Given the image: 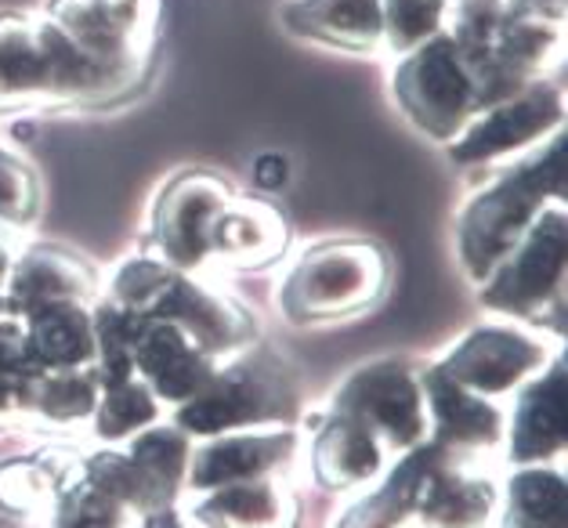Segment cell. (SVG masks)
I'll return each mask as SVG.
<instances>
[{"label": "cell", "mask_w": 568, "mask_h": 528, "mask_svg": "<svg viewBox=\"0 0 568 528\" xmlns=\"http://www.w3.org/2000/svg\"><path fill=\"white\" fill-rule=\"evenodd\" d=\"M37 373H0V424L22 409H30V387Z\"/></svg>", "instance_id": "35"}, {"label": "cell", "mask_w": 568, "mask_h": 528, "mask_svg": "<svg viewBox=\"0 0 568 528\" xmlns=\"http://www.w3.org/2000/svg\"><path fill=\"white\" fill-rule=\"evenodd\" d=\"M290 177V160L283 156V152H261V156L254 160V182L261 189H283Z\"/></svg>", "instance_id": "36"}, {"label": "cell", "mask_w": 568, "mask_h": 528, "mask_svg": "<svg viewBox=\"0 0 568 528\" xmlns=\"http://www.w3.org/2000/svg\"><path fill=\"white\" fill-rule=\"evenodd\" d=\"M174 272L168 261H152V257H131L123 268L116 272L113 280V304L120 308H128L142 318H152V312L160 308L163 294H168V286L174 280Z\"/></svg>", "instance_id": "30"}, {"label": "cell", "mask_w": 568, "mask_h": 528, "mask_svg": "<svg viewBox=\"0 0 568 528\" xmlns=\"http://www.w3.org/2000/svg\"><path fill=\"white\" fill-rule=\"evenodd\" d=\"M387 280L392 268L373 243H323L297 261L280 304L290 323H334L373 308Z\"/></svg>", "instance_id": "4"}, {"label": "cell", "mask_w": 568, "mask_h": 528, "mask_svg": "<svg viewBox=\"0 0 568 528\" xmlns=\"http://www.w3.org/2000/svg\"><path fill=\"white\" fill-rule=\"evenodd\" d=\"M384 8V40L392 51L409 54L427 40L442 37L449 16V0H381Z\"/></svg>", "instance_id": "29"}, {"label": "cell", "mask_w": 568, "mask_h": 528, "mask_svg": "<svg viewBox=\"0 0 568 528\" xmlns=\"http://www.w3.org/2000/svg\"><path fill=\"white\" fill-rule=\"evenodd\" d=\"M0 373H37L30 355H26L22 323L16 318H0Z\"/></svg>", "instance_id": "34"}, {"label": "cell", "mask_w": 568, "mask_h": 528, "mask_svg": "<svg viewBox=\"0 0 568 528\" xmlns=\"http://www.w3.org/2000/svg\"><path fill=\"white\" fill-rule=\"evenodd\" d=\"M214 355L171 323V318H145L134 344V377H142L152 395L168 402H185L214 377Z\"/></svg>", "instance_id": "13"}, {"label": "cell", "mask_w": 568, "mask_h": 528, "mask_svg": "<svg viewBox=\"0 0 568 528\" xmlns=\"http://www.w3.org/2000/svg\"><path fill=\"white\" fill-rule=\"evenodd\" d=\"M40 211V182L33 166L0 145V225H30Z\"/></svg>", "instance_id": "32"}, {"label": "cell", "mask_w": 568, "mask_h": 528, "mask_svg": "<svg viewBox=\"0 0 568 528\" xmlns=\"http://www.w3.org/2000/svg\"><path fill=\"white\" fill-rule=\"evenodd\" d=\"M99 406V377L88 369H40L30 387V409L51 424L88 420Z\"/></svg>", "instance_id": "26"}, {"label": "cell", "mask_w": 568, "mask_h": 528, "mask_svg": "<svg viewBox=\"0 0 568 528\" xmlns=\"http://www.w3.org/2000/svg\"><path fill=\"white\" fill-rule=\"evenodd\" d=\"M11 264H16V246H11L8 232L0 229V290H4L8 275H11Z\"/></svg>", "instance_id": "37"}, {"label": "cell", "mask_w": 568, "mask_h": 528, "mask_svg": "<svg viewBox=\"0 0 568 528\" xmlns=\"http://www.w3.org/2000/svg\"><path fill=\"white\" fill-rule=\"evenodd\" d=\"M334 409L358 416L384 446L406 453L427 438V402L424 384L406 363L398 358H381L358 373L334 398Z\"/></svg>", "instance_id": "7"}, {"label": "cell", "mask_w": 568, "mask_h": 528, "mask_svg": "<svg viewBox=\"0 0 568 528\" xmlns=\"http://www.w3.org/2000/svg\"><path fill=\"white\" fill-rule=\"evenodd\" d=\"M283 22L290 33L344 51H373L384 40L381 0H294Z\"/></svg>", "instance_id": "21"}, {"label": "cell", "mask_w": 568, "mask_h": 528, "mask_svg": "<svg viewBox=\"0 0 568 528\" xmlns=\"http://www.w3.org/2000/svg\"><path fill=\"white\" fill-rule=\"evenodd\" d=\"M94 323V358H99V384H120L134 377V344L142 333L145 318L134 315L120 304L105 301L99 312L91 315Z\"/></svg>", "instance_id": "27"}, {"label": "cell", "mask_w": 568, "mask_h": 528, "mask_svg": "<svg viewBox=\"0 0 568 528\" xmlns=\"http://www.w3.org/2000/svg\"><path fill=\"white\" fill-rule=\"evenodd\" d=\"M510 16L507 0H449V40L456 51H481L493 48L496 33Z\"/></svg>", "instance_id": "31"}, {"label": "cell", "mask_w": 568, "mask_h": 528, "mask_svg": "<svg viewBox=\"0 0 568 528\" xmlns=\"http://www.w3.org/2000/svg\"><path fill=\"white\" fill-rule=\"evenodd\" d=\"M565 475L550 467H521L507 481L500 528H565Z\"/></svg>", "instance_id": "25"}, {"label": "cell", "mask_w": 568, "mask_h": 528, "mask_svg": "<svg viewBox=\"0 0 568 528\" xmlns=\"http://www.w3.org/2000/svg\"><path fill=\"white\" fill-rule=\"evenodd\" d=\"M565 261H568L565 206L554 203L536 214V221L525 229L518 246L481 283L485 286L481 304L493 312L539 323V315H547V304H558L561 308Z\"/></svg>", "instance_id": "5"}, {"label": "cell", "mask_w": 568, "mask_h": 528, "mask_svg": "<svg viewBox=\"0 0 568 528\" xmlns=\"http://www.w3.org/2000/svg\"><path fill=\"white\" fill-rule=\"evenodd\" d=\"M22 337L37 369H84L94 363V323L84 304H48L26 315Z\"/></svg>", "instance_id": "23"}, {"label": "cell", "mask_w": 568, "mask_h": 528, "mask_svg": "<svg viewBox=\"0 0 568 528\" xmlns=\"http://www.w3.org/2000/svg\"><path fill=\"white\" fill-rule=\"evenodd\" d=\"M286 250V221L268 203L229 200L211 225V254L235 268H257Z\"/></svg>", "instance_id": "22"}, {"label": "cell", "mask_w": 568, "mask_h": 528, "mask_svg": "<svg viewBox=\"0 0 568 528\" xmlns=\"http://www.w3.org/2000/svg\"><path fill=\"white\" fill-rule=\"evenodd\" d=\"M294 430H257V435L254 430H229V435H214L189 456L185 481L196 493H211L217 485L268 478L294 460Z\"/></svg>", "instance_id": "12"}, {"label": "cell", "mask_w": 568, "mask_h": 528, "mask_svg": "<svg viewBox=\"0 0 568 528\" xmlns=\"http://www.w3.org/2000/svg\"><path fill=\"white\" fill-rule=\"evenodd\" d=\"M294 493L268 478L217 485L196 504V521L206 528H297Z\"/></svg>", "instance_id": "20"}, {"label": "cell", "mask_w": 568, "mask_h": 528, "mask_svg": "<svg viewBox=\"0 0 568 528\" xmlns=\"http://www.w3.org/2000/svg\"><path fill=\"white\" fill-rule=\"evenodd\" d=\"M547 200H565V138L558 134L536 160L504 171L489 189H481L464 206L456 221V250L464 272L485 283L510 250L518 246L525 229L544 211Z\"/></svg>", "instance_id": "2"}, {"label": "cell", "mask_w": 568, "mask_h": 528, "mask_svg": "<svg viewBox=\"0 0 568 528\" xmlns=\"http://www.w3.org/2000/svg\"><path fill=\"white\" fill-rule=\"evenodd\" d=\"M384 464V441L352 413L334 409L315 435L312 467L323 489H355L369 481Z\"/></svg>", "instance_id": "19"}, {"label": "cell", "mask_w": 568, "mask_h": 528, "mask_svg": "<svg viewBox=\"0 0 568 528\" xmlns=\"http://www.w3.org/2000/svg\"><path fill=\"white\" fill-rule=\"evenodd\" d=\"M395 99L438 142H453L478 116L475 80L449 37H435L409 51V59L395 69Z\"/></svg>", "instance_id": "6"}, {"label": "cell", "mask_w": 568, "mask_h": 528, "mask_svg": "<svg viewBox=\"0 0 568 528\" xmlns=\"http://www.w3.org/2000/svg\"><path fill=\"white\" fill-rule=\"evenodd\" d=\"M152 0H54L51 19L94 62L138 77L152 40Z\"/></svg>", "instance_id": "8"}, {"label": "cell", "mask_w": 568, "mask_h": 528, "mask_svg": "<svg viewBox=\"0 0 568 528\" xmlns=\"http://www.w3.org/2000/svg\"><path fill=\"white\" fill-rule=\"evenodd\" d=\"M547 344L515 326H478L435 366L475 395H507L547 366Z\"/></svg>", "instance_id": "9"}, {"label": "cell", "mask_w": 568, "mask_h": 528, "mask_svg": "<svg viewBox=\"0 0 568 528\" xmlns=\"http://www.w3.org/2000/svg\"><path fill=\"white\" fill-rule=\"evenodd\" d=\"M131 77L84 54L51 16L0 19V113L105 99Z\"/></svg>", "instance_id": "1"}, {"label": "cell", "mask_w": 568, "mask_h": 528, "mask_svg": "<svg viewBox=\"0 0 568 528\" xmlns=\"http://www.w3.org/2000/svg\"><path fill=\"white\" fill-rule=\"evenodd\" d=\"M229 200L225 182L211 174H185L163 192L156 211V243L171 268L189 272L211 257V225Z\"/></svg>", "instance_id": "11"}, {"label": "cell", "mask_w": 568, "mask_h": 528, "mask_svg": "<svg viewBox=\"0 0 568 528\" xmlns=\"http://www.w3.org/2000/svg\"><path fill=\"white\" fill-rule=\"evenodd\" d=\"M568 435V384L565 358H554V366L539 369L532 384H525L518 395L515 416H510V460L529 467L544 464L565 449Z\"/></svg>", "instance_id": "16"}, {"label": "cell", "mask_w": 568, "mask_h": 528, "mask_svg": "<svg viewBox=\"0 0 568 528\" xmlns=\"http://www.w3.org/2000/svg\"><path fill=\"white\" fill-rule=\"evenodd\" d=\"M424 470V441L406 449L402 464L377 493L366 496L341 518L337 528H409L417 521V485Z\"/></svg>", "instance_id": "24"}, {"label": "cell", "mask_w": 568, "mask_h": 528, "mask_svg": "<svg viewBox=\"0 0 568 528\" xmlns=\"http://www.w3.org/2000/svg\"><path fill=\"white\" fill-rule=\"evenodd\" d=\"M54 478L48 475L40 464H11L0 470V499H4L8 507L16 510H40L44 504H51L54 499Z\"/></svg>", "instance_id": "33"}, {"label": "cell", "mask_w": 568, "mask_h": 528, "mask_svg": "<svg viewBox=\"0 0 568 528\" xmlns=\"http://www.w3.org/2000/svg\"><path fill=\"white\" fill-rule=\"evenodd\" d=\"M565 102L561 91L550 83H529L510 99L496 102L467 123L453 138V160L456 163H489L507 152H518L525 145L547 138L561 123Z\"/></svg>", "instance_id": "10"}, {"label": "cell", "mask_w": 568, "mask_h": 528, "mask_svg": "<svg viewBox=\"0 0 568 528\" xmlns=\"http://www.w3.org/2000/svg\"><path fill=\"white\" fill-rule=\"evenodd\" d=\"M156 395L142 377H128L120 384H105V392L94 406V430L105 441H120L131 438L134 430H145L152 420H156Z\"/></svg>", "instance_id": "28"}, {"label": "cell", "mask_w": 568, "mask_h": 528, "mask_svg": "<svg viewBox=\"0 0 568 528\" xmlns=\"http://www.w3.org/2000/svg\"><path fill=\"white\" fill-rule=\"evenodd\" d=\"M152 318H171L211 355L240 352V347H251L254 341L251 315L225 294H214L211 286L192 283L185 272H174L168 294H163Z\"/></svg>", "instance_id": "15"}, {"label": "cell", "mask_w": 568, "mask_h": 528, "mask_svg": "<svg viewBox=\"0 0 568 528\" xmlns=\"http://www.w3.org/2000/svg\"><path fill=\"white\" fill-rule=\"evenodd\" d=\"M424 402H427V430L432 441L449 453L493 449L504 438V413L485 395L442 377L438 369L424 373Z\"/></svg>", "instance_id": "17"}, {"label": "cell", "mask_w": 568, "mask_h": 528, "mask_svg": "<svg viewBox=\"0 0 568 528\" xmlns=\"http://www.w3.org/2000/svg\"><path fill=\"white\" fill-rule=\"evenodd\" d=\"M297 402L294 373L275 355L257 352L214 369V377L178 406L174 427L196 438H214L261 424H290L297 416Z\"/></svg>", "instance_id": "3"}, {"label": "cell", "mask_w": 568, "mask_h": 528, "mask_svg": "<svg viewBox=\"0 0 568 528\" xmlns=\"http://www.w3.org/2000/svg\"><path fill=\"white\" fill-rule=\"evenodd\" d=\"M8 312L11 315H33L48 304H84L94 294V275L80 257L65 254L54 246H33L22 257H16L8 275Z\"/></svg>", "instance_id": "18"}, {"label": "cell", "mask_w": 568, "mask_h": 528, "mask_svg": "<svg viewBox=\"0 0 568 528\" xmlns=\"http://www.w3.org/2000/svg\"><path fill=\"white\" fill-rule=\"evenodd\" d=\"M449 449L424 441V470L417 485V521L424 528H485L496 504L489 481L464 475Z\"/></svg>", "instance_id": "14"}]
</instances>
